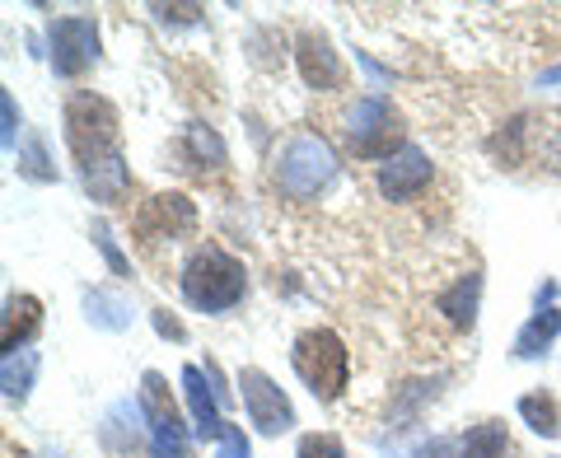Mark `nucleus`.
<instances>
[{"label":"nucleus","instance_id":"f257e3e1","mask_svg":"<svg viewBox=\"0 0 561 458\" xmlns=\"http://www.w3.org/2000/svg\"><path fill=\"white\" fill-rule=\"evenodd\" d=\"M183 299L192 309L220 313L243 299V262H234L225 249L206 243V249L192 253V262L183 267Z\"/></svg>","mask_w":561,"mask_h":458},{"label":"nucleus","instance_id":"f03ea898","mask_svg":"<svg viewBox=\"0 0 561 458\" xmlns=\"http://www.w3.org/2000/svg\"><path fill=\"white\" fill-rule=\"evenodd\" d=\"M290 365L319 402H332L346 389V346H342L337 332H328V328L300 332V337H295V351H290Z\"/></svg>","mask_w":561,"mask_h":458},{"label":"nucleus","instance_id":"7ed1b4c3","mask_svg":"<svg viewBox=\"0 0 561 458\" xmlns=\"http://www.w3.org/2000/svg\"><path fill=\"white\" fill-rule=\"evenodd\" d=\"M66 140H70V150H76L80 169L117 154V113H113V103L99 99V94H76L66 103Z\"/></svg>","mask_w":561,"mask_h":458},{"label":"nucleus","instance_id":"20e7f679","mask_svg":"<svg viewBox=\"0 0 561 458\" xmlns=\"http://www.w3.org/2000/svg\"><path fill=\"white\" fill-rule=\"evenodd\" d=\"M332 179H337V154H332L323 136H309V131L295 136L276 164V183H280V192H290L295 202L319 197Z\"/></svg>","mask_w":561,"mask_h":458},{"label":"nucleus","instance_id":"39448f33","mask_svg":"<svg viewBox=\"0 0 561 458\" xmlns=\"http://www.w3.org/2000/svg\"><path fill=\"white\" fill-rule=\"evenodd\" d=\"M351 146H356L360 160H393L398 154V117L389 99H360L351 108Z\"/></svg>","mask_w":561,"mask_h":458},{"label":"nucleus","instance_id":"423d86ee","mask_svg":"<svg viewBox=\"0 0 561 458\" xmlns=\"http://www.w3.org/2000/svg\"><path fill=\"white\" fill-rule=\"evenodd\" d=\"M99 57V24L84 20V14H70V20L51 24V66H57L61 80H76L80 70H90Z\"/></svg>","mask_w":561,"mask_h":458},{"label":"nucleus","instance_id":"0eeeda50","mask_svg":"<svg viewBox=\"0 0 561 458\" xmlns=\"http://www.w3.org/2000/svg\"><path fill=\"white\" fill-rule=\"evenodd\" d=\"M239 389H243V408H249L253 426L262 435H280L295 426V412H290V398L276 389V383L262 375V369H243L239 375Z\"/></svg>","mask_w":561,"mask_h":458},{"label":"nucleus","instance_id":"6e6552de","mask_svg":"<svg viewBox=\"0 0 561 458\" xmlns=\"http://www.w3.org/2000/svg\"><path fill=\"white\" fill-rule=\"evenodd\" d=\"M136 229H140V239H150V243L183 239L197 229V206H192L183 192H160V197H150L146 210L136 216Z\"/></svg>","mask_w":561,"mask_h":458},{"label":"nucleus","instance_id":"1a4fd4ad","mask_svg":"<svg viewBox=\"0 0 561 458\" xmlns=\"http://www.w3.org/2000/svg\"><path fill=\"white\" fill-rule=\"evenodd\" d=\"M431 183V160L421 154L416 146H402L393 160H383L379 164V192L389 202H408V197H416L421 187Z\"/></svg>","mask_w":561,"mask_h":458},{"label":"nucleus","instance_id":"9d476101","mask_svg":"<svg viewBox=\"0 0 561 458\" xmlns=\"http://www.w3.org/2000/svg\"><path fill=\"white\" fill-rule=\"evenodd\" d=\"M183 398H187V412H192V431H197L202 439H220L225 435V421H220V408H216L220 393H210L206 369H197V365L183 369Z\"/></svg>","mask_w":561,"mask_h":458},{"label":"nucleus","instance_id":"9b49d317","mask_svg":"<svg viewBox=\"0 0 561 458\" xmlns=\"http://www.w3.org/2000/svg\"><path fill=\"white\" fill-rule=\"evenodd\" d=\"M300 76H305L309 90H337L342 84L337 51H332L328 38H319V33H305L300 38Z\"/></svg>","mask_w":561,"mask_h":458},{"label":"nucleus","instance_id":"f8f14e48","mask_svg":"<svg viewBox=\"0 0 561 458\" xmlns=\"http://www.w3.org/2000/svg\"><path fill=\"white\" fill-rule=\"evenodd\" d=\"M99 439H103V449L108 454H136V445H140V402L122 398L117 408L103 416Z\"/></svg>","mask_w":561,"mask_h":458},{"label":"nucleus","instance_id":"ddd939ff","mask_svg":"<svg viewBox=\"0 0 561 458\" xmlns=\"http://www.w3.org/2000/svg\"><path fill=\"white\" fill-rule=\"evenodd\" d=\"M43 323V305L33 295H10L5 299V328H0V337H5V356L14 351H24V342L38 332Z\"/></svg>","mask_w":561,"mask_h":458},{"label":"nucleus","instance_id":"4468645a","mask_svg":"<svg viewBox=\"0 0 561 458\" xmlns=\"http://www.w3.org/2000/svg\"><path fill=\"white\" fill-rule=\"evenodd\" d=\"M84 187H90L94 202H122L131 187V173L122 164V154H108V160L84 164Z\"/></svg>","mask_w":561,"mask_h":458},{"label":"nucleus","instance_id":"2eb2a0df","mask_svg":"<svg viewBox=\"0 0 561 458\" xmlns=\"http://www.w3.org/2000/svg\"><path fill=\"white\" fill-rule=\"evenodd\" d=\"M478 295H482V276H459V286L440 295V313L454 323V328H472V319H478Z\"/></svg>","mask_w":561,"mask_h":458},{"label":"nucleus","instance_id":"dca6fc26","mask_svg":"<svg viewBox=\"0 0 561 458\" xmlns=\"http://www.w3.org/2000/svg\"><path fill=\"white\" fill-rule=\"evenodd\" d=\"M561 332V313L557 309H538L529 323H524V332L515 337V356L519 360H534V356H542V351L552 346V337Z\"/></svg>","mask_w":561,"mask_h":458},{"label":"nucleus","instance_id":"f3484780","mask_svg":"<svg viewBox=\"0 0 561 458\" xmlns=\"http://www.w3.org/2000/svg\"><path fill=\"white\" fill-rule=\"evenodd\" d=\"M150 454L154 458H187L192 454L187 449V435L179 426V416H173V408L150 416Z\"/></svg>","mask_w":561,"mask_h":458},{"label":"nucleus","instance_id":"a211bd4d","mask_svg":"<svg viewBox=\"0 0 561 458\" xmlns=\"http://www.w3.org/2000/svg\"><path fill=\"white\" fill-rule=\"evenodd\" d=\"M84 313H90L94 328H108V332L131 328V305L122 295H108V290H90V295H84Z\"/></svg>","mask_w":561,"mask_h":458},{"label":"nucleus","instance_id":"6ab92c4d","mask_svg":"<svg viewBox=\"0 0 561 458\" xmlns=\"http://www.w3.org/2000/svg\"><path fill=\"white\" fill-rule=\"evenodd\" d=\"M33 375H38V356H33V351H14V356H5V365H0L5 398L10 402H24L28 389H33Z\"/></svg>","mask_w":561,"mask_h":458},{"label":"nucleus","instance_id":"aec40b11","mask_svg":"<svg viewBox=\"0 0 561 458\" xmlns=\"http://www.w3.org/2000/svg\"><path fill=\"white\" fill-rule=\"evenodd\" d=\"M519 416L529 421V426L538 431V435H561V416H557V402L548 398V393H529V398H519Z\"/></svg>","mask_w":561,"mask_h":458},{"label":"nucleus","instance_id":"412c9836","mask_svg":"<svg viewBox=\"0 0 561 458\" xmlns=\"http://www.w3.org/2000/svg\"><path fill=\"white\" fill-rule=\"evenodd\" d=\"M459 458H505V426H496V421H486V426L468 431Z\"/></svg>","mask_w":561,"mask_h":458},{"label":"nucleus","instance_id":"4be33fe9","mask_svg":"<svg viewBox=\"0 0 561 458\" xmlns=\"http://www.w3.org/2000/svg\"><path fill=\"white\" fill-rule=\"evenodd\" d=\"M20 173H24V179H33V183H51V179H57V169H51L47 146H43L38 131H28V140H24V150H20Z\"/></svg>","mask_w":561,"mask_h":458},{"label":"nucleus","instance_id":"5701e85b","mask_svg":"<svg viewBox=\"0 0 561 458\" xmlns=\"http://www.w3.org/2000/svg\"><path fill=\"white\" fill-rule=\"evenodd\" d=\"M187 146H192V154H197V160H206V169H220V164H225V140L210 131V127H192V131H187Z\"/></svg>","mask_w":561,"mask_h":458},{"label":"nucleus","instance_id":"b1692460","mask_svg":"<svg viewBox=\"0 0 561 458\" xmlns=\"http://www.w3.org/2000/svg\"><path fill=\"white\" fill-rule=\"evenodd\" d=\"M300 458H346V449H342V439L337 435H305L300 439Z\"/></svg>","mask_w":561,"mask_h":458},{"label":"nucleus","instance_id":"393cba45","mask_svg":"<svg viewBox=\"0 0 561 458\" xmlns=\"http://www.w3.org/2000/svg\"><path fill=\"white\" fill-rule=\"evenodd\" d=\"M216 458H249V439H243V431L239 426H225V435L216 439Z\"/></svg>","mask_w":561,"mask_h":458},{"label":"nucleus","instance_id":"a878e982","mask_svg":"<svg viewBox=\"0 0 561 458\" xmlns=\"http://www.w3.org/2000/svg\"><path fill=\"white\" fill-rule=\"evenodd\" d=\"M94 243L103 249V257H108V267H113L117 276H127V257L117 253V243H113V234H108V229H103V225H94Z\"/></svg>","mask_w":561,"mask_h":458},{"label":"nucleus","instance_id":"bb28decb","mask_svg":"<svg viewBox=\"0 0 561 458\" xmlns=\"http://www.w3.org/2000/svg\"><path fill=\"white\" fill-rule=\"evenodd\" d=\"M154 14H160V20L169 24H192V20H197V14H202V5H154Z\"/></svg>","mask_w":561,"mask_h":458},{"label":"nucleus","instance_id":"cd10ccee","mask_svg":"<svg viewBox=\"0 0 561 458\" xmlns=\"http://www.w3.org/2000/svg\"><path fill=\"white\" fill-rule=\"evenodd\" d=\"M154 332H160V337H173V342H183V337H187V328H183L179 319H169L164 309L154 313Z\"/></svg>","mask_w":561,"mask_h":458},{"label":"nucleus","instance_id":"c85d7f7f","mask_svg":"<svg viewBox=\"0 0 561 458\" xmlns=\"http://www.w3.org/2000/svg\"><path fill=\"white\" fill-rule=\"evenodd\" d=\"M0 108H5V131H0V140H5V150H14V127H20V117H14V99L5 94L0 99Z\"/></svg>","mask_w":561,"mask_h":458},{"label":"nucleus","instance_id":"c756f323","mask_svg":"<svg viewBox=\"0 0 561 458\" xmlns=\"http://www.w3.org/2000/svg\"><path fill=\"white\" fill-rule=\"evenodd\" d=\"M561 80V66H552V70H542V84H557Z\"/></svg>","mask_w":561,"mask_h":458},{"label":"nucleus","instance_id":"7c9ffc66","mask_svg":"<svg viewBox=\"0 0 561 458\" xmlns=\"http://www.w3.org/2000/svg\"><path fill=\"white\" fill-rule=\"evenodd\" d=\"M38 458H61V454H57V449H43V454H38Z\"/></svg>","mask_w":561,"mask_h":458}]
</instances>
